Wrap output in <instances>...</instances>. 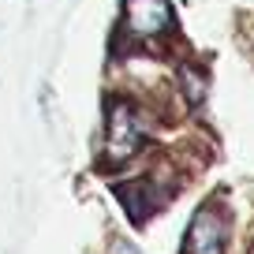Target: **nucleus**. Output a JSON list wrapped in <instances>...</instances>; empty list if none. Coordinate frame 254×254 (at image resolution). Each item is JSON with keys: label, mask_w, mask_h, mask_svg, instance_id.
<instances>
[{"label": "nucleus", "mask_w": 254, "mask_h": 254, "mask_svg": "<svg viewBox=\"0 0 254 254\" xmlns=\"http://www.w3.org/2000/svg\"><path fill=\"white\" fill-rule=\"evenodd\" d=\"M146 138V124L127 101H112L109 109V135H105V161L120 165V161L135 157V150Z\"/></svg>", "instance_id": "obj_1"}, {"label": "nucleus", "mask_w": 254, "mask_h": 254, "mask_svg": "<svg viewBox=\"0 0 254 254\" xmlns=\"http://www.w3.org/2000/svg\"><path fill=\"white\" fill-rule=\"evenodd\" d=\"M224 239H228V217L217 202H206L190 217L183 254H224Z\"/></svg>", "instance_id": "obj_2"}, {"label": "nucleus", "mask_w": 254, "mask_h": 254, "mask_svg": "<svg viewBox=\"0 0 254 254\" xmlns=\"http://www.w3.org/2000/svg\"><path fill=\"white\" fill-rule=\"evenodd\" d=\"M127 30L135 38H161L172 30V4L168 0H127L124 4Z\"/></svg>", "instance_id": "obj_3"}, {"label": "nucleus", "mask_w": 254, "mask_h": 254, "mask_svg": "<svg viewBox=\"0 0 254 254\" xmlns=\"http://www.w3.org/2000/svg\"><path fill=\"white\" fill-rule=\"evenodd\" d=\"M183 97H187L190 105H202L206 101V90H209V79H206V67H198V64H183Z\"/></svg>", "instance_id": "obj_4"}]
</instances>
